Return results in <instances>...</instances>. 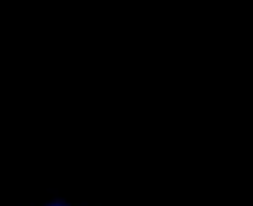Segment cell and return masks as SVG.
Segmentation results:
<instances>
[{
  "mask_svg": "<svg viewBox=\"0 0 253 206\" xmlns=\"http://www.w3.org/2000/svg\"><path fill=\"white\" fill-rule=\"evenodd\" d=\"M55 206H62V205H55Z\"/></svg>",
  "mask_w": 253,
  "mask_h": 206,
  "instance_id": "obj_1",
  "label": "cell"
}]
</instances>
